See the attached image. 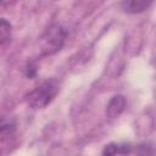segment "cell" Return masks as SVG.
Here are the masks:
<instances>
[{"label":"cell","instance_id":"obj_6","mask_svg":"<svg viewBox=\"0 0 156 156\" xmlns=\"http://www.w3.org/2000/svg\"><path fill=\"white\" fill-rule=\"evenodd\" d=\"M11 39V24L5 20L1 18L0 21V45L4 48Z\"/></svg>","mask_w":156,"mask_h":156},{"label":"cell","instance_id":"obj_1","mask_svg":"<svg viewBox=\"0 0 156 156\" xmlns=\"http://www.w3.org/2000/svg\"><path fill=\"white\" fill-rule=\"evenodd\" d=\"M67 38V30L60 24L49 26L39 37L40 56H50L58 52Z\"/></svg>","mask_w":156,"mask_h":156},{"label":"cell","instance_id":"obj_2","mask_svg":"<svg viewBox=\"0 0 156 156\" xmlns=\"http://www.w3.org/2000/svg\"><path fill=\"white\" fill-rule=\"evenodd\" d=\"M57 93L58 83L55 79H48L26 95V102L32 108H44L55 99Z\"/></svg>","mask_w":156,"mask_h":156},{"label":"cell","instance_id":"obj_7","mask_svg":"<svg viewBox=\"0 0 156 156\" xmlns=\"http://www.w3.org/2000/svg\"><path fill=\"white\" fill-rule=\"evenodd\" d=\"M135 155L136 156H156V152H155V149L151 144L143 143V144H139L136 146Z\"/></svg>","mask_w":156,"mask_h":156},{"label":"cell","instance_id":"obj_3","mask_svg":"<svg viewBox=\"0 0 156 156\" xmlns=\"http://www.w3.org/2000/svg\"><path fill=\"white\" fill-rule=\"evenodd\" d=\"M127 106V100L123 95L117 94L110 99V101L106 105L105 113L108 118H117L122 115V112L126 110Z\"/></svg>","mask_w":156,"mask_h":156},{"label":"cell","instance_id":"obj_8","mask_svg":"<svg viewBox=\"0 0 156 156\" xmlns=\"http://www.w3.org/2000/svg\"><path fill=\"white\" fill-rule=\"evenodd\" d=\"M15 130V123L10 119H2L1 121V127H0V133L1 136H7L10 134H12Z\"/></svg>","mask_w":156,"mask_h":156},{"label":"cell","instance_id":"obj_4","mask_svg":"<svg viewBox=\"0 0 156 156\" xmlns=\"http://www.w3.org/2000/svg\"><path fill=\"white\" fill-rule=\"evenodd\" d=\"M152 5V1L146 0H124L119 2V7L126 13H140L147 10Z\"/></svg>","mask_w":156,"mask_h":156},{"label":"cell","instance_id":"obj_9","mask_svg":"<svg viewBox=\"0 0 156 156\" xmlns=\"http://www.w3.org/2000/svg\"><path fill=\"white\" fill-rule=\"evenodd\" d=\"M37 76V66L34 62H28L26 67V77L27 78H34Z\"/></svg>","mask_w":156,"mask_h":156},{"label":"cell","instance_id":"obj_5","mask_svg":"<svg viewBox=\"0 0 156 156\" xmlns=\"http://www.w3.org/2000/svg\"><path fill=\"white\" fill-rule=\"evenodd\" d=\"M132 152V145L130 144H116V143H111L107 144L101 152V156H116V155H123L127 156Z\"/></svg>","mask_w":156,"mask_h":156}]
</instances>
